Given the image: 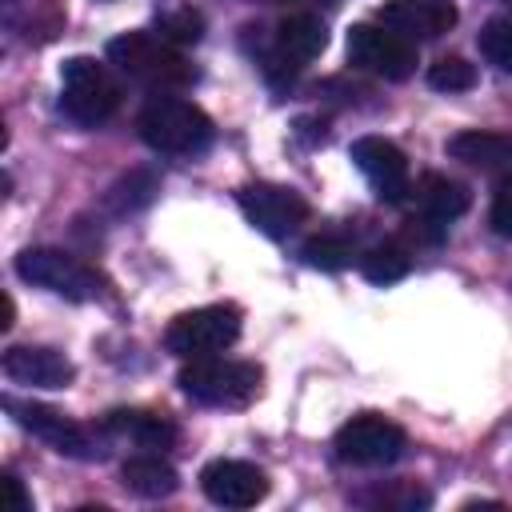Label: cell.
I'll list each match as a JSON object with an SVG mask.
<instances>
[{
    "mask_svg": "<svg viewBox=\"0 0 512 512\" xmlns=\"http://www.w3.org/2000/svg\"><path fill=\"white\" fill-rule=\"evenodd\" d=\"M4 488H8V500H12V512H32V500H28V492H24V484L8 472L4 476Z\"/></svg>",
    "mask_w": 512,
    "mask_h": 512,
    "instance_id": "4316f807",
    "label": "cell"
},
{
    "mask_svg": "<svg viewBox=\"0 0 512 512\" xmlns=\"http://www.w3.org/2000/svg\"><path fill=\"white\" fill-rule=\"evenodd\" d=\"M300 256H304L312 268L340 272V268H348V264H352L356 244H352V236H344V232H320V236H308V240H304Z\"/></svg>",
    "mask_w": 512,
    "mask_h": 512,
    "instance_id": "7402d4cb",
    "label": "cell"
},
{
    "mask_svg": "<svg viewBox=\"0 0 512 512\" xmlns=\"http://www.w3.org/2000/svg\"><path fill=\"white\" fill-rule=\"evenodd\" d=\"M100 432L104 436H116V440H132L140 448H172L176 436H180L168 416L148 412V408H112L100 420Z\"/></svg>",
    "mask_w": 512,
    "mask_h": 512,
    "instance_id": "e0dca14e",
    "label": "cell"
},
{
    "mask_svg": "<svg viewBox=\"0 0 512 512\" xmlns=\"http://www.w3.org/2000/svg\"><path fill=\"white\" fill-rule=\"evenodd\" d=\"M180 392L204 408H248L264 388V368L252 360L196 356L176 376Z\"/></svg>",
    "mask_w": 512,
    "mask_h": 512,
    "instance_id": "3957f363",
    "label": "cell"
},
{
    "mask_svg": "<svg viewBox=\"0 0 512 512\" xmlns=\"http://www.w3.org/2000/svg\"><path fill=\"white\" fill-rule=\"evenodd\" d=\"M0 368L12 384H28V388H68L76 376L72 360L44 344H12L0 360Z\"/></svg>",
    "mask_w": 512,
    "mask_h": 512,
    "instance_id": "5bb4252c",
    "label": "cell"
},
{
    "mask_svg": "<svg viewBox=\"0 0 512 512\" xmlns=\"http://www.w3.org/2000/svg\"><path fill=\"white\" fill-rule=\"evenodd\" d=\"M508 4H512V0H508Z\"/></svg>",
    "mask_w": 512,
    "mask_h": 512,
    "instance_id": "83f0119b",
    "label": "cell"
},
{
    "mask_svg": "<svg viewBox=\"0 0 512 512\" xmlns=\"http://www.w3.org/2000/svg\"><path fill=\"white\" fill-rule=\"evenodd\" d=\"M376 20L400 32L404 40L420 44V40H440L456 24V4L452 0H388L376 12Z\"/></svg>",
    "mask_w": 512,
    "mask_h": 512,
    "instance_id": "4fadbf2b",
    "label": "cell"
},
{
    "mask_svg": "<svg viewBox=\"0 0 512 512\" xmlns=\"http://www.w3.org/2000/svg\"><path fill=\"white\" fill-rule=\"evenodd\" d=\"M236 204H240L244 220L272 240L292 236L308 220V200L284 184H244L236 192Z\"/></svg>",
    "mask_w": 512,
    "mask_h": 512,
    "instance_id": "9c48e42d",
    "label": "cell"
},
{
    "mask_svg": "<svg viewBox=\"0 0 512 512\" xmlns=\"http://www.w3.org/2000/svg\"><path fill=\"white\" fill-rule=\"evenodd\" d=\"M488 220L500 236H512V176H504L492 192V208H488Z\"/></svg>",
    "mask_w": 512,
    "mask_h": 512,
    "instance_id": "484cf974",
    "label": "cell"
},
{
    "mask_svg": "<svg viewBox=\"0 0 512 512\" xmlns=\"http://www.w3.org/2000/svg\"><path fill=\"white\" fill-rule=\"evenodd\" d=\"M4 408L12 412V420H16L24 432H32L36 440H44L52 452L76 456V460L96 456L92 428L76 424V420L64 416L60 408H48V404H36V400H16V396H4Z\"/></svg>",
    "mask_w": 512,
    "mask_h": 512,
    "instance_id": "30bf717a",
    "label": "cell"
},
{
    "mask_svg": "<svg viewBox=\"0 0 512 512\" xmlns=\"http://www.w3.org/2000/svg\"><path fill=\"white\" fill-rule=\"evenodd\" d=\"M60 108L72 124L96 128V124L112 120V112L120 108V84L112 80V72L100 60L72 56L60 68Z\"/></svg>",
    "mask_w": 512,
    "mask_h": 512,
    "instance_id": "277c9868",
    "label": "cell"
},
{
    "mask_svg": "<svg viewBox=\"0 0 512 512\" xmlns=\"http://www.w3.org/2000/svg\"><path fill=\"white\" fill-rule=\"evenodd\" d=\"M136 132H140V140L152 152H164V156H200V152H208V144L216 136V124H212V116L200 104H192L184 96L156 92L140 108Z\"/></svg>",
    "mask_w": 512,
    "mask_h": 512,
    "instance_id": "6da1fadb",
    "label": "cell"
},
{
    "mask_svg": "<svg viewBox=\"0 0 512 512\" xmlns=\"http://www.w3.org/2000/svg\"><path fill=\"white\" fill-rule=\"evenodd\" d=\"M120 480L128 492L144 496V500H164L180 488V476L168 460H160L156 452H144V456H128L120 464Z\"/></svg>",
    "mask_w": 512,
    "mask_h": 512,
    "instance_id": "d6986e66",
    "label": "cell"
},
{
    "mask_svg": "<svg viewBox=\"0 0 512 512\" xmlns=\"http://www.w3.org/2000/svg\"><path fill=\"white\" fill-rule=\"evenodd\" d=\"M160 36L172 40V44H196V40L204 36V16L192 12V8L164 12V16H160Z\"/></svg>",
    "mask_w": 512,
    "mask_h": 512,
    "instance_id": "d4e9b609",
    "label": "cell"
},
{
    "mask_svg": "<svg viewBox=\"0 0 512 512\" xmlns=\"http://www.w3.org/2000/svg\"><path fill=\"white\" fill-rule=\"evenodd\" d=\"M352 164L360 168V176L372 184V192L388 204H400L412 196V176H408V156L400 152V144L384 140V136H360L348 148Z\"/></svg>",
    "mask_w": 512,
    "mask_h": 512,
    "instance_id": "8fae6325",
    "label": "cell"
},
{
    "mask_svg": "<svg viewBox=\"0 0 512 512\" xmlns=\"http://www.w3.org/2000/svg\"><path fill=\"white\" fill-rule=\"evenodd\" d=\"M428 84L436 92H468L476 88V64H468L464 56H440L428 68Z\"/></svg>",
    "mask_w": 512,
    "mask_h": 512,
    "instance_id": "cb8c5ba5",
    "label": "cell"
},
{
    "mask_svg": "<svg viewBox=\"0 0 512 512\" xmlns=\"http://www.w3.org/2000/svg\"><path fill=\"white\" fill-rule=\"evenodd\" d=\"M348 60L360 72H372L380 80H408L416 72V44L384 24H352Z\"/></svg>",
    "mask_w": 512,
    "mask_h": 512,
    "instance_id": "ba28073f",
    "label": "cell"
},
{
    "mask_svg": "<svg viewBox=\"0 0 512 512\" xmlns=\"http://www.w3.org/2000/svg\"><path fill=\"white\" fill-rule=\"evenodd\" d=\"M412 200H416V212L436 220V224H448V220L468 212V188L448 180V176H440V172H424L412 184Z\"/></svg>",
    "mask_w": 512,
    "mask_h": 512,
    "instance_id": "ac0fdd59",
    "label": "cell"
},
{
    "mask_svg": "<svg viewBox=\"0 0 512 512\" xmlns=\"http://www.w3.org/2000/svg\"><path fill=\"white\" fill-rule=\"evenodd\" d=\"M328 44V28L320 16L312 12H292L276 24V36H272V52H268V68L280 64L288 76L296 68H304L308 60H316Z\"/></svg>",
    "mask_w": 512,
    "mask_h": 512,
    "instance_id": "9a60e30c",
    "label": "cell"
},
{
    "mask_svg": "<svg viewBox=\"0 0 512 512\" xmlns=\"http://www.w3.org/2000/svg\"><path fill=\"white\" fill-rule=\"evenodd\" d=\"M108 60L132 76L136 84L144 88H156V92H168V88H188L196 80V68L188 64V56L164 40V36H152V32H120L108 40Z\"/></svg>",
    "mask_w": 512,
    "mask_h": 512,
    "instance_id": "7a4b0ae2",
    "label": "cell"
},
{
    "mask_svg": "<svg viewBox=\"0 0 512 512\" xmlns=\"http://www.w3.org/2000/svg\"><path fill=\"white\" fill-rule=\"evenodd\" d=\"M448 156L468 164V168H480V172H492V176H512V136L508 132H492V128H464L456 136H448Z\"/></svg>",
    "mask_w": 512,
    "mask_h": 512,
    "instance_id": "2e32d148",
    "label": "cell"
},
{
    "mask_svg": "<svg viewBox=\"0 0 512 512\" xmlns=\"http://www.w3.org/2000/svg\"><path fill=\"white\" fill-rule=\"evenodd\" d=\"M16 276L52 292V296L76 300V304L100 296V272L88 268L80 256L60 252V248H24L16 256Z\"/></svg>",
    "mask_w": 512,
    "mask_h": 512,
    "instance_id": "8992f818",
    "label": "cell"
},
{
    "mask_svg": "<svg viewBox=\"0 0 512 512\" xmlns=\"http://www.w3.org/2000/svg\"><path fill=\"white\" fill-rule=\"evenodd\" d=\"M240 336V308L236 304H204L192 312H180L164 328V348L180 360L196 356H216Z\"/></svg>",
    "mask_w": 512,
    "mask_h": 512,
    "instance_id": "5b68a950",
    "label": "cell"
},
{
    "mask_svg": "<svg viewBox=\"0 0 512 512\" xmlns=\"http://www.w3.org/2000/svg\"><path fill=\"white\" fill-rule=\"evenodd\" d=\"M336 456L352 468H388L404 456L408 436L396 420L380 416V412H360L348 424H340L336 440H332Z\"/></svg>",
    "mask_w": 512,
    "mask_h": 512,
    "instance_id": "52a82bcc",
    "label": "cell"
},
{
    "mask_svg": "<svg viewBox=\"0 0 512 512\" xmlns=\"http://www.w3.org/2000/svg\"><path fill=\"white\" fill-rule=\"evenodd\" d=\"M476 48L492 68L512 72V20H488L476 36Z\"/></svg>",
    "mask_w": 512,
    "mask_h": 512,
    "instance_id": "603a6c76",
    "label": "cell"
},
{
    "mask_svg": "<svg viewBox=\"0 0 512 512\" xmlns=\"http://www.w3.org/2000/svg\"><path fill=\"white\" fill-rule=\"evenodd\" d=\"M200 492L220 508H252L268 496V476L248 460H208L200 468Z\"/></svg>",
    "mask_w": 512,
    "mask_h": 512,
    "instance_id": "7c38bea8",
    "label": "cell"
},
{
    "mask_svg": "<svg viewBox=\"0 0 512 512\" xmlns=\"http://www.w3.org/2000/svg\"><path fill=\"white\" fill-rule=\"evenodd\" d=\"M408 268H412V248L404 240H380L360 252V272L372 284H396L408 276Z\"/></svg>",
    "mask_w": 512,
    "mask_h": 512,
    "instance_id": "ffe728a7",
    "label": "cell"
},
{
    "mask_svg": "<svg viewBox=\"0 0 512 512\" xmlns=\"http://www.w3.org/2000/svg\"><path fill=\"white\" fill-rule=\"evenodd\" d=\"M360 504L368 508H400V512H416V508H428L432 504V492L420 488L416 480H388V484H376L372 492H356Z\"/></svg>",
    "mask_w": 512,
    "mask_h": 512,
    "instance_id": "44dd1931",
    "label": "cell"
}]
</instances>
